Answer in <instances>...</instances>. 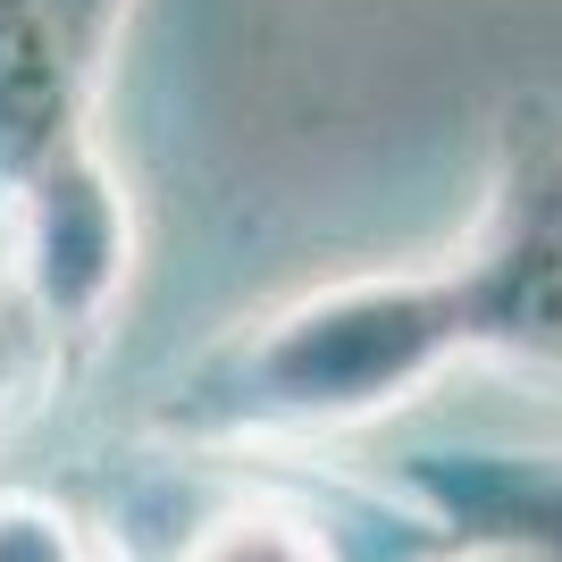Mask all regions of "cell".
I'll list each match as a JSON object with an SVG mask.
<instances>
[{
  "label": "cell",
  "instance_id": "obj_2",
  "mask_svg": "<svg viewBox=\"0 0 562 562\" xmlns=\"http://www.w3.org/2000/svg\"><path fill=\"white\" fill-rule=\"evenodd\" d=\"M135 0H0V269L59 352L101 345L135 218L101 151Z\"/></svg>",
  "mask_w": 562,
  "mask_h": 562
},
{
  "label": "cell",
  "instance_id": "obj_4",
  "mask_svg": "<svg viewBox=\"0 0 562 562\" xmlns=\"http://www.w3.org/2000/svg\"><path fill=\"white\" fill-rule=\"evenodd\" d=\"M186 562H336V546L285 504H235L193 538Z\"/></svg>",
  "mask_w": 562,
  "mask_h": 562
},
{
  "label": "cell",
  "instance_id": "obj_5",
  "mask_svg": "<svg viewBox=\"0 0 562 562\" xmlns=\"http://www.w3.org/2000/svg\"><path fill=\"white\" fill-rule=\"evenodd\" d=\"M0 562H93L85 520L34 487H0Z\"/></svg>",
  "mask_w": 562,
  "mask_h": 562
},
{
  "label": "cell",
  "instance_id": "obj_6",
  "mask_svg": "<svg viewBox=\"0 0 562 562\" xmlns=\"http://www.w3.org/2000/svg\"><path fill=\"white\" fill-rule=\"evenodd\" d=\"M59 361H68V352L43 336V319L25 311V294L9 285V269H0V420H9L18 403H34V386H43Z\"/></svg>",
  "mask_w": 562,
  "mask_h": 562
},
{
  "label": "cell",
  "instance_id": "obj_1",
  "mask_svg": "<svg viewBox=\"0 0 562 562\" xmlns=\"http://www.w3.org/2000/svg\"><path fill=\"white\" fill-rule=\"evenodd\" d=\"M453 361H520L562 378V101L520 93L495 117L487 202L453 252L311 285L218 336L160 395L186 446H328L437 386Z\"/></svg>",
  "mask_w": 562,
  "mask_h": 562
},
{
  "label": "cell",
  "instance_id": "obj_3",
  "mask_svg": "<svg viewBox=\"0 0 562 562\" xmlns=\"http://www.w3.org/2000/svg\"><path fill=\"white\" fill-rule=\"evenodd\" d=\"M395 479L437 520L446 562H562V453L412 446Z\"/></svg>",
  "mask_w": 562,
  "mask_h": 562
}]
</instances>
